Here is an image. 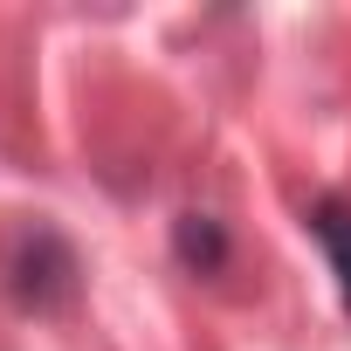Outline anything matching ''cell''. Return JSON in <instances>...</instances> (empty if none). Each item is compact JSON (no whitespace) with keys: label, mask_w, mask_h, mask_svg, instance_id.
Here are the masks:
<instances>
[{"label":"cell","mask_w":351,"mask_h":351,"mask_svg":"<svg viewBox=\"0 0 351 351\" xmlns=\"http://www.w3.org/2000/svg\"><path fill=\"white\" fill-rule=\"evenodd\" d=\"M8 276H14V296L35 303V310H56L76 296V255L56 228H28L8 255Z\"/></svg>","instance_id":"1"},{"label":"cell","mask_w":351,"mask_h":351,"mask_svg":"<svg viewBox=\"0 0 351 351\" xmlns=\"http://www.w3.org/2000/svg\"><path fill=\"white\" fill-rule=\"evenodd\" d=\"M303 228H310V241L324 248V262H330V276H337V296H344V317H351V200L317 193L310 214H303Z\"/></svg>","instance_id":"2"},{"label":"cell","mask_w":351,"mask_h":351,"mask_svg":"<svg viewBox=\"0 0 351 351\" xmlns=\"http://www.w3.org/2000/svg\"><path fill=\"white\" fill-rule=\"evenodd\" d=\"M172 248H180V262H186L193 276H214V269L228 262V234H221L214 214H180V234H172Z\"/></svg>","instance_id":"3"}]
</instances>
